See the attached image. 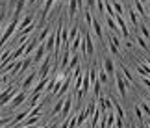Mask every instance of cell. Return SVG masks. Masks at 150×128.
<instances>
[{"instance_id": "6da1fadb", "label": "cell", "mask_w": 150, "mask_h": 128, "mask_svg": "<svg viewBox=\"0 0 150 128\" xmlns=\"http://www.w3.org/2000/svg\"><path fill=\"white\" fill-rule=\"evenodd\" d=\"M19 24H21V17H11L9 24L6 26L4 32H2V39H0V45H2V48L6 46V43H8L9 39L13 37V33L19 32Z\"/></svg>"}, {"instance_id": "7a4b0ae2", "label": "cell", "mask_w": 150, "mask_h": 128, "mask_svg": "<svg viewBox=\"0 0 150 128\" xmlns=\"http://www.w3.org/2000/svg\"><path fill=\"white\" fill-rule=\"evenodd\" d=\"M21 89H17L15 87V84H8L6 87H2V97H0V106L2 108H6L8 104L15 98V95L19 93Z\"/></svg>"}, {"instance_id": "3957f363", "label": "cell", "mask_w": 150, "mask_h": 128, "mask_svg": "<svg viewBox=\"0 0 150 128\" xmlns=\"http://www.w3.org/2000/svg\"><path fill=\"white\" fill-rule=\"evenodd\" d=\"M26 98H28V91H22V89H21V91L17 93V95H15V98H13V100H11V102H9V104H8L6 108H2V110H4V113H6V112H9V110L13 112L15 108L22 106V104L26 102Z\"/></svg>"}, {"instance_id": "277c9868", "label": "cell", "mask_w": 150, "mask_h": 128, "mask_svg": "<svg viewBox=\"0 0 150 128\" xmlns=\"http://www.w3.org/2000/svg\"><path fill=\"white\" fill-rule=\"evenodd\" d=\"M35 78L39 80V73H37V71H30L24 78H22L21 89H22V91H30V89H33V87H35Z\"/></svg>"}, {"instance_id": "5b68a950", "label": "cell", "mask_w": 150, "mask_h": 128, "mask_svg": "<svg viewBox=\"0 0 150 128\" xmlns=\"http://www.w3.org/2000/svg\"><path fill=\"white\" fill-rule=\"evenodd\" d=\"M115 85H117V91H119V95L120 98H126V95H128V82H126V78H124V74H115Z\"/></svg>"}, {"instance_id": "8992f818", "label": "cell", "mask_w": 150, "mask_h": 128, "mask_svg": "<svg viewBox=\"0 0 150 128\" xmlns=\"http://www.w3.org/2000/svg\"><path fill=\"white\" fill-rule=\"evenodd\" d=\"M50 71H52V54H47V58L41 61L37 73H39V78H47L50 76Z\"/></svg>"}, {"instance_id": "52a82bcc", "label": "cell", "mask_w": 150, "mask_h": 128, "mask_svg": "<svg viewBox=\"0 0 150 128\" xmlns=\"http://www.w3.org/2000/svg\"><path fill=\"white\" fill-rule=\"evenodd\" d=\"M47 54H48V52H47V46H45V43H41V45H39L37 46V50L35 52H33V56H32V60H33V65H41V61L45 60V58H47Z\"/></svg>"}, {"instance_id": "ba28073f", "label": "cell", "mask_w": 150, "mask_h": 128, "mask_svg": "<svg viewBox=\"0 0 150 128\" xmlns=\"http://www.w3.org/2000/svg\"><path fill=\"white\" fill-rule=\"evenodd\" d=\"M78 9H80L78 0H69V2H67V17H69V21H74Z\"/></svg>"}, {"instance_id": "9c48e42d", "label": "cell", "mask_w": 150, "mask_h": 128, "mask_svg": "<svg viewBox=\"0 0 150 128\" xmlns=\"http://www.w3.org/2000/svg\"><path fill=\"white\" fill-rule=\"evenodd\" d=\"M102 67L106 69V73L109 74V78H115V74H117V71H115V61H113L109 56H106V58H104V61H102Z\"/></svg>"}, {"instance_id": "30bf717a", "label": "cell", "mask_w": 150, "mask_h": 128, "mask_svg": "<svg viewBox=\"0 0 150 128\" xmlns=\"http://www.w3.org/2000/svg\"><path fill=\"white\" fill-rule=\"evenodd\" d=\"M71 60H72V50H71V48H63V54H61V58H59V67L67 71V67H69V63H71Z\"/></svg>"}, {"instance_id": "8fae6325", "label": "cell", "mask_w": 150, "mask_h": 128, "mask_svg": "<svg viewBox=\"0 0 150 128\" xmlns=\"http://www.w3.org/2000/svg\"><path fill=\"white\" fill-rule=\"evenodd\" d=\"M126 13H128V21L134 30H137L139 28V15H137V11L134 8H126Z\"/></svg>"}, {"instance_id": "7c38bea8", "label": "cell", "mask_w": 150, "mask_h": 128, "mask_svg": "<svg viewBox=\"0 0 150 128\" xmlns=\"http://www.w3.org/2000/svg\"><path fill=\"white\" fill-rule=\"evenodd\" d=\"M61 115H63V121L69 119V117L72 115V97H65V104H63Z\"/></svg>"}, {"instance_id": "4fadbf2b", "label": "cell", "mask_w": 150, "mask_h": 128, "mask_svg": "<svg viewBox=\"0 0 150 128\" xmlns=\"http://www.w3.org/2000/svg\"><path fill=\"white\" fill-rule=\"evenodd\" d=\"M33 22H35V15L33 13H28V15H24L21 19V24H19V32H22L24 28H28V26H32Z\"/></svg>"}, {"instance_id": "5bb4252c", "label": "cell", "mask_w": 150, "mask_h": 128, "mask_svg": "<svg viewBox=\"0 0 150 128\" xmlns=\"http://www.w3.org/2000/svg\"><path fill=\"white\" fill-rule=\"evenodd\" d=\"M85 48H87V60L89 58H93V54H95V45H93V37H91V33L87 32L85 33Z\"/></svg>"}, {"instance_id": "9a60e30c", "label": "cell", "mask_w": 150, "mask_h": 128, "mask_svg": "<svg viewBox=\"0 0 150 128\" xmlns=\"http://www.w3.org/2000/svg\"><path fill=\"white\" fill-rule=\"evenodd\" d=\"M63 104H65V97H59V98L56 100V104L52 106V112H50L52 117H56V115H59V113L63 112Z\"/></svg>"}, {"instance_id": "2e32d148", "label": "cell", "mask_w": 150, "mask_h": 128, "mask_svg": "<svg viewBox=\"0 0 150 128\" xmlns=\"http://www.w3.org/2000/svg\"><path fill=\"white\" fill-rule=\"evenodd\" d=\"M106 26L109 28V32H111V33H115V36H119V33H120V28H119L117 21H115L113 17H106Z\"/></svg>"}, {"instance_id": "e0dca14e", "label": "cell", "mask_w": 150, "mask_h": 128, "mask_svg": "<svg viewBox=\"0 0 150 128\" xmlns=\"http://www.w3.org/2000/svg\"><path fill=\"white\" fill-rule=\"evenodd\" d=\"M135 71L141 74L143 78H150V65L145 61V63H137L135 65Z\"/></svg>"}, {"instance_id": "ac0fdd59", "label": "cell", "mask_w": 150, "mask_h": 128, "mask_svg": "<svg viewBox=\"0 0 150 128\" xmlns=\"http://www.w3.org/2000/svg\"><path fill=\"white\" fill-rule=\"evenodd\" d=\"M91 28H93L95 36L104 43V32H102V24H100V21H98V19H95V21H93V26H91Z\"/></svg>"}, {"instance_id": "d6986e66", "label": "cell", "mask_w": 150, "mask_h": 128, "mask_svg": "<svg viewBox=\"0 0 150 128\" xmlns=\"http://www.w3.org/2000/svg\"><path fill=\"white\" fill-rule=\"evenodd\" d=\"M50 33H52L50 26H43V28H41V32L37 33V41H39V43H45V41L48 39V36H50Z\"/></svg>"}, {"instance_id": "ffe728a7", "label": "cell", "mask_w": 150, "mask_h": 128, "mask_svg": "<svg viewBox=\"0 0 150 128\" xmlns=\"http://www.w3.org/2000/svg\"><path fill=\"white\" fill-rule=\"evenodd\" d=\"M111 4H113L115 13H117V15H120V17H124V15H126V8H124V4L120 2V0H111Z\"/></svg>"}, {"instance_id": "44dd1931", "label": "cell", "mask_w": 150, "mask_h": 128, "mask_svg": "<svg viewBox=\"0 0 150 128\" xmlns=\"http://www.w3.org/2000/svg\"><path fill=\"white\" fill-rule=\"evenodd\" d=\"M82 43H83V32H80V36H78V37L74 39L72 43H71V50H72V54L80 50V46H82Z\"/></svg>"}, {"instance_id": "7402d4cb", "label": "cell", "mask_w": 150, "mask_h": 128, "mask_svg": "<svg viewBox=\"0 0 150 128\" xmlns=\"http://www.w3.org/2000/svg\"><path fill=\"white\" fill-rule=\"evenodd\" d=\"M135 41H137V45L141 46V50H145V52H148V50H150V46H148V41H146V39L141 36V33H137V36H135Z\"/></svg>"}, {"instance_id": "603a6c76", "label": "cell", "mask_w": 150, "mask_h": 128, "mask_svg": "<svg viewBox=\"0 0 150 128\" xmlns=\"http://www.w3.org/2000/svg\"><path fill=\"white\" fill-rule=\"evenodd\" d=\"M98 80H100L102 85L109 84V74L106 73V69H104V67H98Z\"/></svg>"}, {"instance_id": "cb8c5ba5", "label": "cell", "mask_w": 150, "mask_h": 128, "mask_svg": "<svg viewBox=\"0 0 150 128\" xmlns=\"http://www.w3.org/2000/svg\"><path fill=\"white\" fill-rule=\"evenodd\" d=\"M41 97H43V93H32V98H30V108L33 106H37V104H41Z\"/></svg>"}, {"instance_id": "d4e9b609", "label": "cell", "mask_w": 150, "mask_h": 128, "mask_svg": "<svg viewBox=\"0 0 150 128\" xmlns=\"http://www.w3.org/2000/svg\"><path fill=\"white\" fill-rule=\"evenodd\" d=\"M120 71H122V74H124V78H126V82H128V85L134 84V76H132V73L128 71V67H126V65H120Z\"/></svg>"}, {"instance_id": "484cf974", "label": "cell", "mask_w": 150, "mask_h": 128, "mask_svg": "<svg viewBox=\"0 0 150 128\" xmlns=\"http://www.w3.org/2000/svg\"><path fill=\"white\" fill-rule=\"evenodd\" d=\"M139 33L150 43V30H148V26L145 24V22H143V24H139Z\"/></svg>"}, {"instance_id": "4316f807", "label": "cell", "mask_w": 150, "mask_h": 128, "mask_svg": "<svg viewBox=\"0 0 150 128\" xmlns=\"http://www.w3.org/2000/svg\"><path fill=\"white\" fill-rule=\"evenodd\" d=\"M43 108H45V102L37 104V106H33V108L30 110V115H41V113H43Z\"/></svg>"}, {"instance_id": "83f0119b", "label": "cell", "mask_w": 150, "mask_h": 128, "mask_svg": "<svg viewBox=\"0 0 150 128\" xmlns=\"http://www.w3.org/2000/svg\"><path fill=\"white\" fill-rule=\"evenodd\" d=\"M108 48H109V52H111L113 56H119V54H120V48H119L117 45H113L111 41H109V39H108Z\"/></svg>"}, {"instance_id": "f1b7e54d", "label": "cell", "mask_w": 150, "mask_h": 128, "mask_svg": "<svg viewBox=\"0 0 150 128\" xmlns=\"http://www.w3.org/2000/svg\"><path fill=\"white\" fill-rule=\"evenodd\" d=\"M95 8H96V0H85V9L93 11Z\"/></svg>"}, {"instance_id": "f546056e", "label": "cell", "mask_w": 150, "mask_h": 128, "mask_svg": "<svg viewBox=\"0 0 150 128\" xmlns=\"http://www.w3.org/2000/svg\"><path fill=\"white\" fill-rule=\"evenodd\" d=\"M115 126L122 128V126H124V119H120V117H117V121H115Z\"/></svg>"}, {"instance_id": "4dcf8cb0", "label": "cell", "mask_w": 150, "mask_h": 128, "mask_svg": "<svg viewBox=\"0 0 150 128\" xmlns=\"http://www.w3.org/2000/svg\"><path fill=\"white\" fill-rule=\"evenodd\" d=\"M141 82H143V85H145V87H148V89H150V78H143L141 76Z\"/></svg>"}, {"instance_id": "1f68e13d", "label": "cell", "mask_w": 150, "mask_h": 128, "mask_svg": "<svg viewBox=\"0 0 150 128\" xmlns=\"http://www.w3.org/2000/svg\"><path fill=\"white\" fill-rule=\"evenodd\" d=\"M124 45H126V48H128V50H134V43H132V41L124 39Z\"/></svg>"}, {"instance_id": "d6a6232c", "label": "cell", "mask_w": 150, "mask_h": 128, "mask_svg": "<svg viewBox=\"0 0 150 128\" xmlns=\"http://www.w3.org/2000/svg\"><path fill=\"white\" fill-rule=\"evenodd\" d=\"M139 2H141V4H143V6H145V8H146V6L150 4V0H139Z\"/></svg>"}, {"instance_id": "836d02e7", "label": "cell", "mask_w": 150, "mask_h": 128, "mask_svg": "<svg viewBox=\"0 0 150 128\" xmlns=\"http://www.w3.org/2000/svg\"><path fill=\"white\" fill-rule=\"evenodd\" d=\"M146 15H148V21H150V6H148V9H146Z\"/></svg>"}, {"instance_id": "e575fe53", "label": "cell", "mask_w": 150, "mask_h": 128, "mask_svg": "<svg viewBox=\"0 0 150 128\" xmlns=\"http://www.w3.org/2000/svg\"><path fill=\"white\" fill-rule=\"evenodd\" d=\"M145 128H150V121H148V123H146V124H145Z\"/></svg>"}, {"instance_id": "d590c367", "label": "cell", "mask_w": 150, "mask_h": 128, "mask_svg": "<svg viewBox=\"0 0 150 128\" xmlns=\"http://www.w3.org/2000/svg\"><path fill=\"white\" fill-rule=\"evenodd\" d=\"M39 128H48V124H43V126H39Z\"/></svg>"}, {"instance_id": "8d00e7d4", "label": "cell", "mask_w": 150, "mask_h": 128, "mask_svg": "<svg viewBox=\"0 0 150 128\" xmlns=\"http://www.w3.org/2000/svg\"><path fill=\"white\" fill-rule=\"evenodd\" d=\"M130 128H137V126H135V124H132V126H130Z\"/></svg>"}, {"instance_id": "74e56055", "label": "cell", "mask_w": 150, "mask_h": 128, "mask_svg": "<svg viewBox=\"0 0 150 128\" xmlns=\"http://www.w3.org/2000/svg\"><path fill=\"white\" fill-rule=\"evenodd\" d=\"M111 128H119V126H115V124H113V126H111Z\"/></svg>"}, {"instance_id": "f35d334b", "label": "cell", "mask_w": 150, "mask_h": 128, "mask_svg": "<svg viewBox=\"0 0 150 128\" xmlns=\"http://www.w3.org/2000/svg\"><path fill=\"white\" fill-rule=\"evenodd\" d=\"M67 2H69V0H67Z\"/></svg>"}]
</instances>
